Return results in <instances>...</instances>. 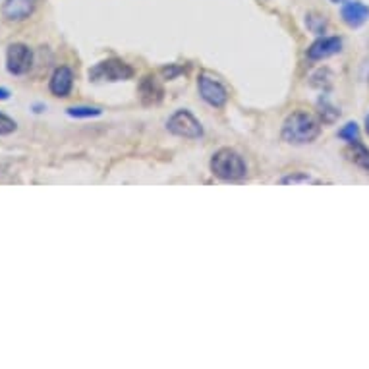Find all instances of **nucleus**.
I'll return each instance as SVG.
<instances>
[{
	"label": "nucleus",
	"instance_id": "nucleus-1",
	"mask_svg": "<svg viewBox=\"0 0 369 369\" xmlns=\"http://www.w3.org/2000/svg\"><path fill=\"white\" fill-rule=\"evenodd\" d=\"M319 132H321V126L317 122V118L312 114L298 111L284 120L283 140L292 145H305V143L317 140Z\"/></svg>",
	"mask_w": 369,
	"mask_h": 369
},
{
	"label": "nucleus",
	"instance_id": "nucleus-2",
	"mask_svg": "<svg viewBox=\"0 0 369 369\" xmlns=\"http://www.w3.org/2000/svg\"><path fill=\"white\" fill-rule=\"evenodd\" d=\"M211 171L220 180H240L246 176V162L232 149H220L211 159Z\"/></svg>",
	"mask_w": 369,
	"mask_h": 369
},
{
	"label": "nucleus",
	"instance_id": "nucleus-3",
	"mask_svg": "<svg viewBox=\"0 0 369 369\" xmlns=\"http://www.w3.org/2000/svg\"><path fill=\"white\" fill-rule=\"evenodd\" d=\"M133 76V68L118 58H108L89 70V79L93 82H124Z\"/></svg>",
	"mask_w": 369,
	"mask_h": 369
},
{
	"label": "nucleus",
	"instance_id": "nucleus-4",
	"mask_svg": "<svg viewBox=\"0 0 369 369\" xmlns=\"http://www.w3.org/2000/svg\"><path fill=\"white\" fill-rule=\"evenodd\" d=\"M167 128L169 132L174 133V135H180V138H188V140H198L203 135V128L199 120L189 113V111H176L169 118L167 122Z\"/></svg>",
	"mask_w": 369,
	"mask_h": 369
},
{
	"label": "nucleus",
	"instance_id": "nucleus-5",
	"mask_svg": "<svg viewBox=\"0 0 369 369\" xmlns=\"http://www.w3.org/2000/svg\"><path fill=\"white\" fill-rule=\"evenodd\" d=\"M33 66V53L23 43H14L6 50V68L12 76H23Z\"/></svg>",
	"mask_w": 369,
	"mask_h": 369
},
{
	"label": "nucleus",
	"instance_id": "nucleus-6",
	"mask_svg": "<svg viewBox=\"0 0 369 369\" xmlns=\"http://www.w3.org/2000/svg\"><path fill=\"white\" fill-rule=\"evenodd\" d=\"M198 89L199 95H201V99L205 101L211 106H215V108H220V106H225L228 101V91L227 87L223 86L220 82H217L215 77L207 76V74H201L198 77Z\"/></svg>",
	"mask_w": 369,
	"mask_h": 369
},
{
	"label": "nucleus",
	"instance_id": "nucleus-7",
	"mask_svg": "<svg viewBox=\"0 0 369 369\" xmlns=\"http://www.w3.org/2000/svg\"><path fill=\"white\" fill-rule=\"evenodd\" d=\"M341 18L348 28H361L369 19V6L361 0H346L341 8Z\"/></svg>",
	"mask_w": 369,
	"mask_h": 369
},
{
	"label": "nucleus",
	"instance_id": "nucleus-8",
	"mask_svg": "<svg viewBox=\"0 0 369 369\" xmlns=\"http://www.w3.org/2000/svg\"><path fill=\"white\" fill-rule=\"evenodd\" d=\"M37 2L39 0H6L2 6V16L8 21H23L35 12Z\"/></svg>",
	"mask_w": 369,
	"mask_h": 369
},
{
	"label": "nucleus",
	"instance_id": "nucleus-9",
	"mask_svg": "<svg viewBox=\"0 0 369 369\" xmlns=\"http://www.w3.org/2000/svg\"><path fill=\"white\" fill-rule=\"evenodd\" d=\"M342 50V39L341 37H321L308 48V58L310 60H325L334 55H339Z\"/></svg>",
	"mask_w": 369,
	"mask_h": 369
},
{
	"label": "nucleus",
	"instance_id": "nucleus-10",
	"mask_svg": "<svg viewBox=\"0 0 369 369\" xmlns=\"http://www.w3.org/2000/svg\"><path fill=\"white\" fill-rule=\"evenodd\" d=\"M72 86H74V72L68 66L57 68L48 82V89L55 97H68L72 91Z\"/></svg>",
	"mask_w": 369,
	"mask_h": 369
},
{
	"label": "nucleus",
	"instance_id": "nucleus-11",
	"mask_svg": "<svg viewBox=\"0 0 369 369\" xmlns=\"http://www.w3.org/2000/svg\"><path fill=\"white\" fill-rule=\"evenodd\" d=\"M142 97H143V103L151 104V103H157L159 99H161L162 95V89L161 86L157 84V79L153 76H147L145 79L142 82Z\"/></svg>",
	"mask_w": 369,
	"mask_h": 369
},
{
	"label": "nucleus",
	"instance_id": "nucleus-12",
	"mask_svg": "<svg viewBox=\"0 0 369 369\" xmlns=\"http://www.w3.org/2000/svg\"><path fill=\"white\" fill-rule=\"evenodd\" d=\"M348 155H350V161L354 162L356 167H360L363 171H369V149L363 145V143H360V140L350 143V151H348Z\"/></svg>",
	"mask_w": 369,
	"mask_h": 369
},
{
	"label": "nucleus",
	"instance_id": "nucleus-13",
	"mask_svg": "<svg viewBox=\"0 0 369 369\" xmlns=\"http://www.w3.org/2000/svg\"><path fill=\"white\" fill-rule=\"evenodd\" d=\"M66 113L72 118H95V116H101L103 111L97 106H70Z\"/></svg>",
	"mask_w": 369,
	"mask_h": 369
},
{
	"label": "nucleus",
	"instance_id": "nucleus-14",
	"mask_svg": "<svg viewBox=\"0 0 369 369\" xmlns=\"http://www.w3.org/2000/svg\"><path fill=\"white\" fill-rule=\"evenodd\" d=\"M305 23H308V29L315 33V35H323L325 29H327V19L325 16H317V14H310L305 18Z\"/></svg>",
	"mask_w": 369,
	"mask_h": 369
},
{
	"label": "nucleus",
	"instance_id": "nucleus-15",
	"mask_svg": "<svg viewBox=\"0 0 369 369\" xmlns=\"http://www.w3.org/2000/svg\"><path fill=\"white\" fill-rule=\"evenodd\" d=\"M339 138L344 140V142L354 143L360 140V128H358V124L356 122H348L344 128H342L341 132H339Z\"/></svg>",
	"mask_w": 369,
	"mask_h": 369
},
{
	"label": "nucleus",
	"instance_id": "nucleus-16",
	"mask_svg": "<svg viewBox=\"0 0 369 369\" xmlns=\"http://www.w3.org/2000/svg\"><path fill=\"white\" fill-rule=\"evenodd\" d=\"M281 184H317V180H313L305 172H300V174H288L281 178Z\"/></svg>",
	"mask_w": 369,
	"mask_h": 369
},
{
	"label": "nucleus",
	"instance_id": "nucleus-17",
	"mask_svg": "<svg viewBox=\"0 0 369 369\" xmlns=\"http://www.w3.org/2000/svg\"><path fill=\"white\" fill-rule=\"evenodd\" d=\"M16 128H18V124L4 113H0V135H10V133L16 132Z\"/></svg>",
	"mask_w": 369,
	"mask_h": 369
},
{
	"label": "nucleus",
	"instance_id": "nucleus-18",
	"mask_svg": "<svg viewBox=\"0 0 369 369\" xmlns=\"http://www.w3.org/2000/svg\"><path fill=\"white\" fill-rule=\"evenodd\" d=\"M10 99V91L8 89H4V87H0V101H8Z\"/></svg>",
	"mask_w": 369,
	"mask_h": 369
},
{
	"label": "nucleus",
	"instance_id": "nucleus-19",
	"mask_svg": "<svg viewBox=\"0 0 369 369\" xmlns=\"http://www.w3.org/2000/svg\"><path fill=\"white\" fill-rule=\"evenodd\" d=\"M33 108H35V113H43V108H45V104H35Z\"/></svg>",
	"mask_w": 369,
	"mask_h": 369
},
{
	"label": "nucleus",
	"instance_id": "nucleus-20",
	"mask_svg": "<svg viewBox=\"0 0 369 369\" xmlns=\"http://www.w3.org/2000/svg\"><path fill=\"white\" fill-rule=\"evenodd\" d=\"M366 132L369 133V114H368V116H366Z\"/></svg>",
	"mask_w": 369,
	"mask_h": 369
},
{
	"label": "nucleus",
	"instance_id": "nucleus-21",
	"mask_svg": "<svg viewBox=\"0 0 369 369\" xmlns=\"http://www.w3.org/2000/svg\"><path fill=\"white\" fill-rule=\"evenodd\" d=\"M332 4H344V2H346V0H331Z\"/></svg>",
	"mask_w": 369,
	"mask_h": 369
}]
</instances>
